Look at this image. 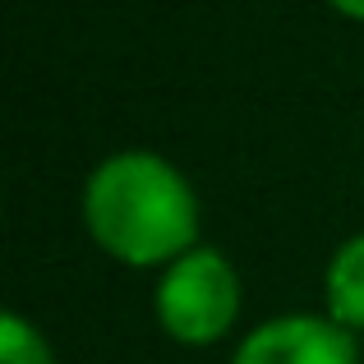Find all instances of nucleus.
<instances>
[{
  "mask_svg": "<svg viewBox=\"0 0 364 364\" xmlns=\"http://www.w3.org/2000/svg\"><path fill=\"white\" fill-rule=\"evenodd\" d=\"M332 5H337L341 14H350V18H364V0H332Z\"/></svg>",
  "mask_w": 364,
  "mask_h": 364,
  "instance_id": "obj_6",
  "label": "nucleus"
},
{
  "mask_svg": "<svg viewBox=\"0 0 364 364\" xmlns=\"http://www.w3.org/2000/svg\"><path fill=\"white\" fill-rule=\"evenodd\" d=\"M0 364H51V350L23 318L5 314L0 318Z\"/></svg>",
  "mask_w": 364,
  "mask_h": 364,
  "instance_id": "obj_5",
  "label": "nucleus"
},
{
  "mask_svg": "<svg viewBox=\"0 0 364 364\" xmlns=\"http://www.w3.org/2000/svg\"><path fill=\"white\" fill-rule=\"evenodd\" d=\"M328 309L341 328H364V235L337 249L328 267Z\"/></svg>",
  "mask_w": 364,
  "mask_h": 364,
  "instance_id": "obj_4",
  "label": "nucleus"
},
{
  "mask_svg": "<svg viewBox=\"0 0 364 364\" xmlns=\"http://www.w3.org/2000/svg\"><path fill=\"white\" fill-rule=\"evenodd\" d=\"M240 309V282L217 249H189L171 263L157 286L161 328L185 346H208L235 323Z\"/></svg>",
  "mask_w": 364,
  "mask_h": 364,
  "instance_id": "obj_2",
  "label": "nucleus"
},
{
  "mask_svg": "<svg viewBox=\"0 0 364 364\" xmlns=\"http://www.w3.org/2000/svg\"><path fill=\"white\" fill-rule=\"evenodd\" d=\"M235 364H360L350 332L328 318H277L263 323L245 346L235 350Z\"/></svg>",
  "mask_w": 364,
  "mask_h": 364,
  "instance_id": "obj_3",
  "label": "nucleus"
},
{
  "mask_svg": "<svg viewBox=\"0 0 364 364\" xmlns=\"http://www.w3.org/2000/svg\"><path fill=\"white\" fill-rule=\"evenodd\" d=\"M83 213L97 245L134 267L189 254L198 231V208L185 176L152 152H120L102 161L88 180Z\"/></svg>",
  "mask_w": 364,
  "mask_h": 364,
  "instance_id": "obj_1",
  "label": "nucleus"
}]
</instances>
